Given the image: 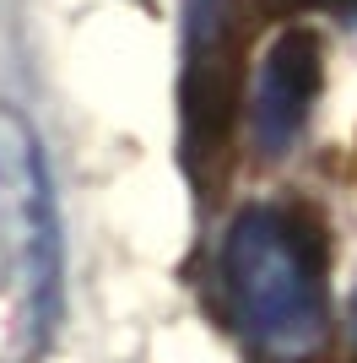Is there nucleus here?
Returning a JSON list of instances; mask_svg holds the SVG:
<instances>
[{
    "mask_svg": "<svg viewBox=\"0 0 357 363\" xmlns=\"http://www.w3.org/2000/svg\"><path fill=\"white\" fill-rule=\"evenodd\" d=\"M222 293L260 363H314L330 342L325 239L293 206H244L222 233Z\"/></svg>",
    "mask_w": 357,
    "mask_h": 363,
    "instance_id": "1",
    "label": "nucleus"
},
{
    "mask_svg": "<svg viewBox=\"0 0 357 363\" xmlns=\"http://www.w3.org/2000/svg\"><path fill=\"white\" fill-rule=\"evenodd\" d=\"M319 82H325L319 38L309 28H282L271 38V49L260 55L254 82H249V141L266 157L287 152L303 136L314 98H319Z\"/></svg>",
    "mask_w": 357,
    "mask_h": 363,
    "instance_id": "2",
    "label": "nucleus"
},
{
    "mask_svg": "<svg viewBox=\"0 0 357 363\" xmlns=\"http://www.w3.org/2000/svg\"><path fill=\"white\" fill-rule=\"evenodd\" d=\"M11 179H16V206H11L16 282H22L28 331L44 342V336L55 331V320H60V228H55V206H49V190H44V168L33 157L28 136H16Z\"/></svg>",
    "mask_w": 357,
    "mask_h": 363,
    "instance_id": "3",
    "label": "nucleus"
},
{
    "mask_svg": "<svg viewBox=\"0 0 357 363\" xmlns=\"http://www.w3.org/2000/svg\"><path fill=\"white\" fill-rule=\"evenodd\" d=\"M352 325H357V303H352Z\"/></svg>",
    "mask_w": 357,
    "mask_h": 363,
    "instance_id": "4",
    "label": "nucleus"
}]
</instances>
